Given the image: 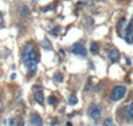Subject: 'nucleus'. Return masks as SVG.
<instances>
[{"label": "nucleus", "mask_w": 133, "mask_h": 126, "mask_svg": "<svg viewBox=\"0 0 133 126\" xmlns=\"http://www.w3.org/2000/svg\"><path fill=\"white\" fill-rule=\"evenodd\" d=\"M59 32H60V28H59V27H56V28H53L52 31H51V34L56 36V34H59Z\"/></svg>", "instance_id": "15"}, {"label": "nucleus", "mask_w": 133, "mask_h": 126, "mask_svg": "<svg viewBox=\"0 0 133 126\" xmlns=\"http://www.w3.org/2000/svg\"><path fill=\"white\" fill-rule=\"evenodd\" d=\"M0 24H3V13L0 12Z\"/></svg>", "instance_id": "19"}, {"label": "nucleus", "mask_w": 133, "mask_h": 126, "mask_svg": "<svg viewBox=\"0 0 133 126\" xmlns=\"http://www.w3.org/2000/svg\"><path fill=\"white\" fill-rule=\"evenodd\" d=\"M119 27H120V28H124V27H125V20H121V21H120Z\"/></svg>", "instance_id": "18"}, {"label": "nucleus", "mask_w": 133, "mask_h": 126, "mask_svg": "<svg viewBox=\"0 0 133 126\" xmlns=\"http://www.w3.org/2000/svg\"><path fill=\"white\" fill-rule=\"evenodd\" d=\"M20 13H21V15H24V16H28V15H29V9H28V7H27V6L20 7Z\"/></svg>", "instance_id": "11"}, {"label": "nucleus", "mask_w": 133, "mask_h": 126, "mask_svg": "<svg viewBox=\"0 0 133 126\" xmlns=\"http://www.w3.org/2000/svg\"><path fill=\"white\" fill-rule=\"evenodd\" d=\"M112 125H113L112 118H107V120L104 121V126H112Z\"/></svg>", "instance_id": "13"}, {"label": "nucleus", "mask_w": 133, "mask_h": 126, "mask_svg": "<svg viewBox=\"0 0 133 126\" xmlns=\"http://www.w3.org/2000/svg\"><path fill=\"white\" fill-rule=\"evenodd\" d=\"M55 80L57 81V82H61V81H63V76H61L60 73H56V74H55Z\"/></svg>", "instance_id": "14"}, {"label": "nucleus", "mask_w": 133, "mask_h": 126, "mask_svg": "<svg viewBox=\"0 0 133 126\" xmlns=\"http://www.w3.org/2000/svg\"><path fill=\"white\" fill-rule=\"evenodd\" d=\"M69 103L71 105H76V103H77V97H76V96H71L69 97Z\"/></svg>", "instance_id": "12"}, {"label": "nucleus", "mask_w": 133, "mask_h": 126, "mask_svg": "<svg viewBox=\"0 0 133 126\" xmlns=\"http://www.w3.org/2000/svg\"><path fill=\"white\" fill-rule=\"evenodd\" d=\"M71 52H72L73 55H77V56H87V49L84 48V45L81 43H77L75 44V45H72V48H71Z\"/></svg>", "instance_id": "2"}, {"label": "nucleus", "mask_w": 133, "mask_h": 126, "mask_svg": "<svg viewBox=\"0 0 133 126\" xmlns=\"http://www.w3.org/2000/svg\"><path fill=\"white\" fill-rule=\"evenodd\" d=\"M35 100L37 101L39 103H43V102H44V94H43L41 92L36 93V94H35Z\"/></svg>", "instance_id": "9"}, {"label": "nucleus", "mask_w": 133, "mask_h": 126, "mask_svg": "<svg viewBox=\"0 0 133 126\" xmlns=\"http://www.w3.org/2000/svg\"><path fill=\"white\" fill-rule=\"evenodd\" d=\"M89 115H91V118H93V120H98L100 115H101V108L98 105H92L89 108Z\"/></svg>", "instance_id": "3"}, {"label": "nucleus", "mask_w": 133, "mask_h": 126, "mask_svg": "<svg viewBox=\"0 0 133 126\" xmlns=\"http://www.w3.org/2000/svg\"><path fill=\"white\" fill-rule=\"evenodd\" d=\"M41 46H43L45 51H51V49H52V45H51L49 40H47V39H44V40L41 41Z\"/></svg>", "instance_id": "7"}, {"label": "nucleus", "mask_w": 133, "mask_h": 126, "mask_svg": "<svg viewBox=\"0 0 133 126\" xmlns=\"http://www.w3.org/2000/svg\"><path fill=\"white\" fill-rule=\"evenodd\" d=\"M32 49H33V44L28 43L25 46H24V49H23V57H24V56H25V55H28V53L32 51Z\"/></svg>", "instance_id": "8"}, {"label": "nucleus", "mask_w": 133, "mask_h": 126, "mask_svg": "<svg viewBox=\"0 0 133 126\" xmlns=\"http://www.w3.org/2000/svg\"><path fill=\"white\" fill-rule=\"evenodd\" d=\"M129 115L133 118V102L130 103V106H129Z\"/></svg>", "instance_id": "17"}, {"label": "nucleus", "mask_w": 133, "mask_h": 126, "mask_svg": "<svg viewBox=\"0 0 133 126\" xmlns=\"http://www.w3.org/2000/svg\"><path fill=\"white\" fill-rule=\"evenodd\" d=\"M125 41L128 44H133V24H130L127 29V34H125Z\"/></svg>", "instance_id": "4"}, {"label": "nucleus", "mask_w": 133, "mask_h": 126, "mask_svg": "<svg viewBox=\"0 0 133 126\" xmlns=\"http://www.w3.org/2000/svg\"><path fill=\"white\" fill-rule=\"evenodd\" d=\"M1 109H3V102L0 101V112H1Z\"/></svg>", "instance_id": "20"}, {"label": "nucleus", "mask_w": 133, "mask_h": 126, "mask_svg": "<svg viewBox=\"0 0 133 126\" xmlns=\"http://www.w3.org/2000/svg\"><path fill=\"white\" fill-rule=\"evenodd\" d=\"M125 92H127L125 86H115L113 90H112V93H110V100H112V101L121 100V98L124 97Z\"/></svg>", "instance_id": "1"}, {"label": "nucleus", "mask_w": 133, "mask_h": 126, "mask_svg": "<svg viewBox=\"0 0 133 126\" xmlns=\"http://www.w3.org/2000/svg\"><path fill=\"white\" fill-rule=\"evenodd\" d=\"M108 57H109V60L112 61V63H116V61L120 58V53L117 49H110L109 51V55H108Z\"/></svg>", "instance_id": "5"}, {"label": "nucleus", "mask_w": 133, "mask_h": 126, "mask_svg": "<svg viewBox=\"0 0 133 126\" xmlns=\"http://www.w3.org/2000/svg\"><path fill=\"white\" fill-rule=\"evenodd\" d=\"M98 44H96V43H93V44H91V52H92L93 55H97V52H98Z\"/></svg>", "instance_id": "10"}, {"label": "nucleus", "mask_w": 133, "mask_h": 126, "mask_svg": "<svg viewBox=\"0 0 133 126\" xmlns=\"http://www.w3.org/2000/svg\"><path fill=\"white\" fill-rule=\"evenodd\" d=\"M57 102V100L56 98H53V97H49L48 98V103H51V105H53V103H56Z\"/></svg>", "instance_id": "16"}, {"label": "nucleus", "mask_w": 133, "mask_h": 126, "mask_svg": "<svg viewBox=\"0 0 133 126\" xmlns=\"http://www.w3.org/2000/svg\"><path fill=\"white\" fill-rule=\"evenodd\" d=\"M31 123H32L33 126H41V125H43V120L40 118V115L32 114V115H31Z\"/></svg>", "instance_id": "6"}]
</instances>
